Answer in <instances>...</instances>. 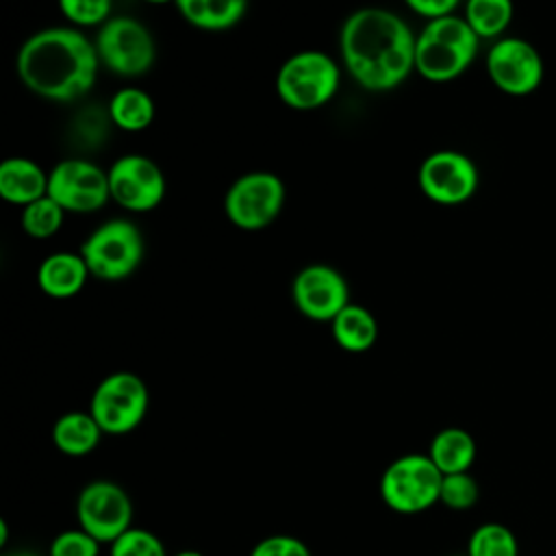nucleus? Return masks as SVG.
<instances>
[{
    "label": "nucleus",
    "mask_w": 556,
    "mask_h": 556,
    "mask_svg": "<svg viewBox=\"0 0 556 556\" xmlns=\"http://www.w3.org/2000/svg\"><path fill=\"white\" fill-rule=\"evenodd\" d=\"M339 46L350 76L369 91H389L415 70L417 37L402 17L384 9L352 13Z\"/></svg>",
    "instance_id": "1"
},
{
    "label": "nucleus",
    "mask_w": 556,
    "mask_h": 556,
    "mask_svg": "<svg viewBox=\"0 0 556 556\" xmlns=\"http://www.w3.org/2000/svg\"><path fill=\"white\" fill-rule=\"evenodd\" d=\"M98 52L76 28H46L30 35L17 52V76L37 96L72 102L85 96L98 76Z\"/></svg>",
    "instance_id": "2"
},
{
    "label": "nucleus",
    "mask_w": 556,
    "mask_h": 556,
    "mask_svg": "<svg viewBox=\"0 0 556 556\" xmlns=\"http://www.w3.org/2000/svg\"><path fill=\"white\" fill-rule=\"evenodd\" d=\"M480 39L465 17L447 15L424 26L415 46V70L432 80L445 83L460 76L476 59Z\"/></svg>",
    "instance_id": "3"
},
{
    "label": "nucleus",
    "mask_w": 556,
    "mask_h": 556,
    "mask_svg": "<svg viewBox=\"0 0 556 556\" xmlns=\"http://www.w3.org/2000/svg\"><path fill=\"white\" fill-rule=\"evenodd\" d=\"M341 72L337 63L319 50H304L282 63L276 76L280 100L295 111L324 106L339 89Z\"/></svg>",
    "instance_id": "4"
},
{
    "label": "nucleus",
    "mask_w": 556,
    "mask_h": 556,
    "mask_svg": "<svg viewBox=\"0 0 556 556\" xmlns=\"http://www.w3.org/2000/svg\"><path fill=\"white\" fill-rule=\"evenodd\" d=\"M443 473L428 454L395 458L380 478L382 502L400 515H417L439 502Z\"/></svg>",
    "instance_id": "5"
},
{
    "label": "nucleus",
    "mask_w": 556,
    "mask_h": 556,
    "mask_svg": "<svg viewBox=\"0 0 556 556\" xmlns=\"http://www.w3.org/2000/svg\"><path fill=\"white\" fill-rule=\"evenodd\" d=\"M91 276L100 280H122L130 276L143 258V237L128 219H109L96 228L78 252Z\"/></svg>",
    "instance_id": "6"
},
{
    "label": "nucleus",
    "mask_w": 556,
    "mask_h": 556,
    "mask_svg": "<svg viewBox=\"0 0 556 556\" xmlns=\"http://www.w3.org/2000/svg\"><path fill=\"white\" fill-rule=\"evenodd\" d=\"M148 410L146 382L130 371H115L102 378L91 395L89 413L106 434L135 430Z\"/></svg>",
    "instance_id": "7"
},
{
    "label": "nucleus",
    "mask_w": 556,
    "mask_h": 556,
    "mask_svg": "<svg viewBox=\"0 0 556 556\" xmlns=\"http://www.w3.org/2000/svg\"><path fill=\"white\" fill-rule=\"evenodd\" d=\"M96 52L100 63L117 76L135 78L146 74L156 56L150 30L126 15L111 17L96 37Z\"/></svg>",
    "instance_id": "8"
},
{
    "label": "nucleus",
    "mask_w": 556,
    "mask_h": 556,
    "mask_svg": "<svg viewBox=\"0 0 556 556\" xmlns=\"http://www.w3.org/2000/svg\"><path fill=\"white\" fill-rule=\"evenodd\" d=\"M78 528L98 543H113L132 526V502L111 480H93L83 486L76 500Z\"/></svg>",
    "instance_id": "9"
},
{
    "label": "nucleus",
    "mask_w": 556,
    "mask_h": 556,
    "mask_svg": "<svg viewBox=\"0 0 556 556\" xmlns=\"http://www.w3.org/2000/svg\"><path fill=\"white\" fill-rule=\"evenodd\" d=\"M285 202V185L271 172H250L239 176L224 198L228 219L241 230L269 226Z\"/></svg>",
    "instance_id": "10"
},
{
    "label": "nucleus",
    "mask_w": 556,
    "mask_h": 556,
    "mask_svg": "<svg viewBox=\"0 0 556 556\" xmlns=\"http://www.w3.org/2000/svg\"><path fill=\"white\" fill-rule=\"evenodd\" d=\"M48 195L70 213H93L111 198L109 176L83 159L61 161L48 174Z\"/></svg>",
    "instance_id": "11"
},
{
    "label": "nucleus",
    "mask_w": 556,
    "mask_h": 556,
    "mask_svg": "<svg viewBox=\"0 0 556 556\" xmlns=\"http://www.w3.org/2000/svg\"><path fill=\"white\" fill-rule=\"evenodd\" d=\"M486 74L500 91L528 96L543 80V59L530 41L502 37L486 52Z\"/></svg>",
    "instance_id": "12"
},
{
    "label": "nucleus",
    "mask_w": 556,
    "mask_h": 556,
    "mask_svg": "<svg viewBox=\"0 0 556 556\" xmlns=\"http://www.w3.org/2000/svg\"><path fill=\"white\" fill-rule=\"evenodd\" d=\"M417 180L424 195L432 202L460 204L478 189V167L463 152L439 150L424 159Z\"/></svg>",
    "instance_id": "13"
},
{
    "label": "nucleus",
    "mask_w": 556,
    "mask_h": 556,
    "mask_svg": "<svg viewBox=\"0 0 556 556\" xmlns=\"http://www.w3.org/2000/svg\"><path fill=\"white\" fill-rule=\"evenodd\" d=\"M111 198L135 213L152 211L165 195V178L161 167L143 154H126L117 159L109 172Z\"/></svg>",
    "instance_id": "14"
},
{
    "label": "nucleus",
    "mask_w": 556,
    "mask_h": 556,
    "mask_svg": "<svg viewBox=\"0 0 556 556\" xmlns=\"http://www.w3.org/2000/svg\"><path fill=\"white\" fill-rule=\"evenodd\" d=\"M291 295L298 311L313 321H332L350 304L345 278L324 263L300 269L293 278Z\"/></svg>",
    "instance_id": "15"
},
{
    "label": "nucleus",
    "mask_w": 556,
    "mask_h": 556,
    "mask_svg": "<svg viewBox=\"0 0 556 556\" xmlns=\"http://www.w3.org/2000/svg\"><path fill=\"white\" fill-rule=\"evenodd\" d=\"M0 195L20 206L48 195V174L30 159L11 156L0 163Z\"/></svg>",
    "instance_id": "16"
},
{
    "label": "nucleus",
    "mask_w": 556,
    "mask_h": 556,
    "mask_svg": "<svg viewBox=\"0 0 556 556\" xmlns=\"http://www.w3.org/2000/svg\"><path fill=\"white\" fill-rule=\"evenodd\" d=\"M89 269L80 254L54 252L46 256L37 269V282L41 291L56 300H67L76 295L87 282Z\"/></svg>",
    "instance_id": "17"
},
{
    "label": "nucleus",
    "mask_w": 556,
    "mask_h": 556,
    "mask_svg": "<svg viewBox=\"0 0 556 556\" xmlns=\"http://www.w3.org/2000/svg\"><path fill=\"white\" fill-rule=\"evenodd\" d=\"M428 456L443 476L465 473L476 460V441L463 428H443L432 437Z\"/></svg>",
    "instance_id": "18"
},
{
    "label": "nucleus",
    "mask_w": 556,
    "mask_h": 556,
    "mask_svg": "<svg viewBox=\"0 0 556 556\" xmlns=\"http://www.w3.org/2000/svg\"><path fill=\"white\" fill-rule=\"evenodd\" d=\"M102 428L91 413L70 410L61 415L52 426V441L65 456H87L100 443Z\"/></svg>",
    "instance_id": "19"
},
{
    "label": "nucleus",
    "mask_w": 556,
    "mask_h": 556,
    "mask_svg": "<svg viewBox=\"0 0 556 556\" xmlns=\"http://www.w3.org/2000/svg\"><path fill=\"white\" fill-rule=\"evenodd\" d=\"M332 337L345 352H367L378 337L374 315L361 304H348L332 321Z\"/></svg>",
    "instance_id": "20"
},
{
    "label": "nucleus",
    "mask_w": 556,
    "mask_h": 556,
    "mask_svg": "<svg viewBox=\"0 0 556 556\" xmlns=\"http://www.w3.org/2000/svg\"><path fill=\"white\" fill-rule=\"evenodd\" d=\"M180 15L195 28L204 30H224L241 22L245 15L243 0H180Z\"/></svg>",
    "instance_id": "21"
},
{
    "label": "nucleus",
    "mask_w": 556,
    "mask_h": 556,
    "mask_svg": "<svg viewBox=\"0 0 556 556\" xmlns=\"http://www.w3.org/2000/svg\"><path fill=\"white\" fill-rule=\"evenodd\" d=\"M109 117L122 130H143L154 119V100L135 87L119 89L109 102Z\"/></svg>",
    "instance_id": "22"
},
{
    "label": "nucleus",
    "mask_w": 556,
    "mask_h": 556,
    "mask_svg": "<svg viewBox=\"0 0 556 556\" xmlns=\"http://www.w3.org/2000/svg\"><path fill=\"white\" fill-rule=\"evenodd\" d=\"M513 13L508 0H469L465 4V22L478 39L500 37L513 22Z\"/></svg>",
    "instance_id": "23"
},
{
    "label": "nucleus",
    "mask_w": 556,
    "mask_h": 556,
    "mask_svg": "<svg viewBox=\"0 0 556 556\" xmlns=\"http://www.w3.org/2000/svg\"><path fill=\"white\" fill-rule=\"evenodd\" d=\"M467 556H519L517 536L504 523H480L467 541Z\"/></svg>",
    "instance_id": "24"
},
{
    "label": "nucleus",
    "mask_w": 556,
    "mask_h": 556,
    "mask_svg": "<svg viewBox=\"0 0 556 556\" xmlns=\"http://www.w3.org/2000/svg\"><path fill=\"white\" fill-rule=\"evenodd\" d=\"M65 211L50 198L43 195L22 208V228L35 239H48L59 232Z\"/></svg>",
    "instance_id": "25"
},
{
    "label": "nucleus",
    "mask_w": 556,
    "mask_h": 556,
    "mask_svg": "<svg viewBox=\"0 0 556 556\" xmlns=\"http://www.w3.org/2000/svg\"><path fill=\"white\" fill-rule=\"evenodd\" d=\"M109 556H167V552L154 532L132 526L111 543Z\"/></svg>",
    "instance_id": "26"
},
{
    "label": "nucleus",
    "mask_w": 556,
    "mask_h": 556,
    "mask_svg": "<svg viewBox=\"0 0 556 556\" xmlns=\"http://www.w3.org/2000/svg\"><path fill=\"white\" fill-rule=\"evenodd\" d=\"M478 497H480V489L476 478L469 476V471L443 476L441 495H439V502L443 506L452 510H467L478 502Z\"/></svg>",
    "instance_id": "27"
},
{
    "label": "nucleus",
    "mask_w": 556,
    "mask_h": 556,
    "mask_svg": "<svg viewBox=\"0 0 556 556\" xmlns=\"http://www.w3.org/2000/svg\"><path fill=\"white\" fill-rule=\"evenodd\" d=\"M61 11L72 24H78V26H96V24L104 26L111 20L109 0H63Z\"/></svg>",
    "instance_id": "28"
},
{
    "label": "nucleus",
    "mask_w": 556,
    "mask_h": 556,
    "mask_svg": "<svg viewBox=\"0 0 556 556\" xmlns=\"http://www.w3.org/2000/svg\"><path fill=\"white\" fill-rule=\"evenodd\" d=\"M48 554L50 556H98L100 543L80 528L63 530L52 539Z\"/></svg>",
    "instance_id": "29"
},
{
    "label": "nucleus",
    "mask_w": 556,
    "mask_h": 556,
    "mask_svg": "<svg viewBox=\"0 0 556 556\" xmlns=\"http://www.w3.org/2000/svg\"><path fill=\"white\" fill-rule=\"evenodd\" d=\"M250 556H313L308 545L291 534H271L261 539Z\"/></svg>",
    "instance_id": "30"
},
{
    "label": "nucleus",
    "mask_w": 556,
    "mask_h": 556,
    "mask_svg": "<svg viewBox=\"0 0 556 556\" xmlns=\"http://www.w3.org/2000/svg\"><path fill=\"white\" fill-rule=\"evenodd\" d=\"M456 7H458L456 0H408V9L426 17L428 22L454 15Z\"/></svg>",
    "instance_id": "31"
},
{
    "label": "nucleus",
    "mask_w": 556,
    "mask_h": 556,
    "mask_svg": "<svg viewBox=\"0 0 556 556\" xmlns=\"http://www.w3.org/2000/svg\"><path fill=\"white\" fill-rule=\"evenodd\" d=\"M7 539H9L7 521H4V519H0V547H7Z\"/></svg>",
    "instance_id": "32"
},
{
    "label": "nucleus",
    "mask_w": 556,
    "mask_h": 556,
    "mask_svg": "<svg viewBox=\"0 0 556 556\" xmlns=\"http://www.w3.org/2000/svg\"><path fill=\"white\" fill-rule=\"evenodd\" d=\"M174 556H204V554L198 552V549H182V552H178V554H174Z\"/></svg>",
    "instance_id": "33"
},
{
    "label": "nucleus",
    "mask_w": 556,
    "mask_h": 556,
    "mask_svg": "<svg viewBox=\"0 0 556 556\" xmlns=\"http://www.w3.org/2000/svg\"><path fill=\"white\" fill-rule=\"evenodd\" d=\"M2 556H37V554H30V552H15V554H2Z\"/></svg>",
    "instance_id": "34"
}]
</instances>
